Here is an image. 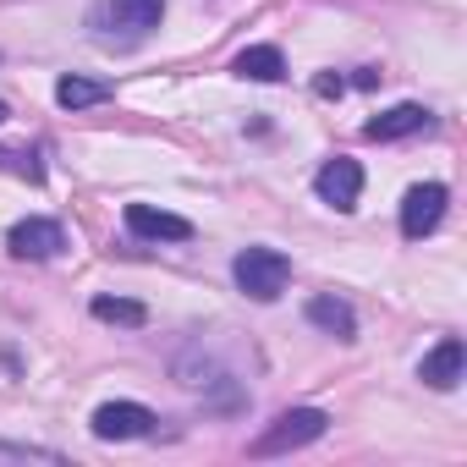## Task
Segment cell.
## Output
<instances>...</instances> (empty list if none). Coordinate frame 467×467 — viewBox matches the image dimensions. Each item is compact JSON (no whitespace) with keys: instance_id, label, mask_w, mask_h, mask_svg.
<instances>
[{"instance_id":"obj_6","label":"cell","mask_w":467,"mask_h":467,"mask_svg":"<svg viewBox=\"0 0 467 467\" xmlns=\"http://www.w3.org/2000/svg\"><path fill=\"white\" fill-rule=\"evenodd\" d=\"M6 248H12V259H34V265H39V259H56V254L67 248V237H61L56 220H39V214H34V220H17V225H12Z\"/></svg>"},{"instance_id":"obj_10","label":"cell","mask_w":467,"mask_h":467,"mask_svg":"<svg viewBox=\"0 0 467 467\" xmlns=\"http://www.w3.org/2000/svg\"><path fill=\"white\" fill-rule=\"evenodd\" d=\"M423 127H429V110H423V105H396V110L374 116V121L363 127V138H374V143H396V138H412V132H423Z\"/></svg>"},{"instance_id":"obj_7","label":"cell","mask_w":467,"mask_h":467,"mask_svg":"<svg viewBox=\"0 0 467 467\" xmlns=\"http://www.w3.org/2000/svg\"><path fill=\"white\" fill-rule=\"evenodd\" d=\"M314 187H319V198L330 203V209H358V192H363V165L358 160H325L319 165V176H314Z\"/></svg>"},{"instance_id":"obj_8","label":"cell","mask_w":467,"mask_h":467,"mask_svg":"<svg viewBox=\"0 0 467 467\" xmlns=\"http://www.w3.org/2000/svg\"><path fill=\"white\" fill-rule=\"evenodd\" d=\"M154 429V412L143 401H105L94 412V434L99 440H143Z\"/></svg>"},{"instance_id":"obj_2","label":"cell","mask_w":467,"mask_h":467,"mask_svg":"<svg viewBox=\"0 0 467 467\" xmlns=\"http://www.w3.org/2000/svg\"><path fill=\"white\" fill-rule=\"evenodd\" d=\"M231 275H237V286L254 297V303H275L292 281V259L281 248H243L237 265H231Z\"/></svg>"},{"instance_id":"obj_14","label":"cell","mask_w":467,"mask_h":467,"mask_svg":"<svg viewBox=\"0 0 467 467\" xmlns=\"http://www.w3.org/2000/svg\"><path fill=\"white\" fill-rule=\"evenodd\" d=\"M99 325H127V330H138V325H149V308L143 303H132V297H94V308H88Z\"/></svg>"},{"instance_id":"obj_1","label":"cell","mask_w":467,"mask_h":467,"mask_svg":"<svg viewBox=\"0 0 467 467\" xmlns=\"http://www.w3.org/2000/svg\"><path fill=\"white\" fill-rule=\"evenodd\" d=\"M160 17H165V0H99L88 23L99 28L105 45H138L160 28Z\"/></svg>"},{"instance_id":"obj_9","label":"cell","mask_w":467,"mask_h":467,"mask_svg":"<svg viewBox=\"0 0 467 467\" xmlns=\"http://www.w3.org/2000/svg\"><path fill=\"white\" fill-rule=\"evenodd\" d=\"M462 363H467V352H462V341L456 336H445L429 358H423V385H434V390H456L462 385Z\"/></svg>"},{"instance_id":"obj_16","label":"cell","mask_w":467,"mask_h":467,"mask_svg":"<svg viewBox=\"0 0 467 467\" xmlns=\"http://www.w3.org/2000/svg\"><path fill=\"white\" fill-rule=\"evenodd\" d=\"M6 116H12V110H6V105H0V121H6Z\"/></svg>"},{"instance_id":"obj_12","label":"cell","mask_w":467,"mask_h":467,"mask_svg":"<svg viewBox=\"0 0 467 467\" xmlns=\"http://www.w3.org/2000/svg\"><path fill=\"white\" fill-rule=\"evenodd\" d=\"M308 325H319V330H330V336H341V341H352V336H358V319H352V308H347L341 297H330V292L308 297Z\"/></svg>"},{"instance_id":"obj_5","label":"cell","mask_w":467,"mask_h":467,"mask_svg":"<svg viewBox=\"0 0 467 467\" xmlns=\"http://www.w3.org/2000/svg\"><path fill=\"white\" fill-rule=\"evenodd\" d=\"M127 231L143 237V243H187L192 220H182L171 209H154V203H127Z\"/></svg>"},{"instance_id":"obj_13","label":"cell","mask_w":467,"mask_h":467,"mask_svg":"<svg viewBox=\"0 0 467 467\" xmlns=\"http://www.w3.org/2000/svg\"><path fill=\"white\" fill-rule=\"evenodd\" d=\"M56 99L67 105V110H88V105H99V99H110V83H94V78H61L56 83Z\"/></svg>"},{"instance_id":"obj_11","label":"cell","mask_w":467,"mask_h":467,"mask_svg":"<svg viewBox=\"0 0 467 467\" xmlns=\"http://www.w3.org/2000/svg\"><path fill=\"white\" fill-rule=\"evenodd\" d=\"M231 72H237V78H254V83H281V78H286V56H281L275 45H248Z\"/></svg>"},{"instance_id":"obj_3","label":"cell","mask_w":467,"mask_h":467,"mask_svg":"<svg viewBox=\"0 0 467 467\" xmlns=\"http://www.w3.org/2000/svg\"><path fill=\"white\" fill-rule=\"evenodd\" d=\"M325 429H330V418H325L319 407H292V412H281L248 451H254V456H286V451H303V445L325 440Z\"/></svg>"},{"instance_id":"obj_4","label":"cell","mask_w":467,"mask_h":467,"mask_svg":"<svg viewBox=\"0 0 467 467\" xmlns=\"http://www.w3.org/2000/svg\"><path fill=\"white\" fill-rule=\"evenodd\" d=\"M445 203H451V192H445L440 182L407 187V198H401V237H407V243H423L429 231L445 220Z\"/></svg>"},{"instance_id":"obj_15","label":"cell","mask_w":467,"mask_h":467,"mask_svg":"<svg viewBox=\"0 0 467 467\" xmlns=\"http://www.w3.org/2000/svg\"><path fill=\"white\" fill-rule=\"evenodd\" d=\"M341 88H347V83H341V78H330V72H325V78H319V83H314V94H319V99H336V94H341Z\"/></svg>"}]
</instances>
